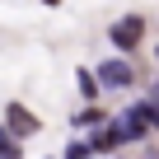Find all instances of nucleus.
<instances>
[{
  "mask_svg": "<svg viewBox=\"0 0 159 159\" xmlns=\"http://www.w3.org/2000/svg\"><path fill=\"white\" fill-rule=\"evenodd\" d=\"M94 80H98V84H108V89H131L136 70H131V61H126V56H112V61H98Z\"/></svg>",
  "mask_w": 159,
  "mask_h": 159,
  "instance_id": "obj_1",
  "label": "nucleus"
},
{
  "mask_svg": "<svg viewBox=\"0 0 159 159\" xmlns=\"http://www.w3.org/2000/svg\"><path fill=\"white\" fill-rule=\"evenodd\" d=\"M108 38H112V47L126 56V52H136V47H140V38H145V24H140L136 14H126V19H117V24L108 28Z\"/></svg>",
  "mask_w": 159,
  "mask_h": 159,
  "instance_id": "obj_2",
  "label": "nucleus"
},
{
  "mask_svg": "<svg viewBox=\"0 0 159 159\" xmlns=\"http://www.w3.org/2000/svg\"><path fill=\"white\" fill-rule=\"evenodd\" d=\"M150 126H154V122H150V98H145V103H136V108H126V117H122V131H126V140H140Z\"/></svg>",
  "mask_w": 159,
  "mask_h": 159,
  "instance_id": "obj_3",
  "label": "nucleus"
},
{
  "mask_svg": "<svg viewBox=\"0 0 159 159\" xmlns=\"http://www.w3.org/2000/svg\"><path fill=\"white\" fill-rule=\"evenodd\" d=\"M117 145H126L122 122H108L103 131H94V136H89V154H108V150H117Z\"/></svg>",
  "mask_w": 159,
  "mask_h": 159,
  "instance_id": "obj_4",
  "label": "nucleus"
},
{
  "mask_svg": "<svg viewBox=\"0 0 159 159\" xmlns=\"http://www.w3.org/2000/svg\"><path fill=\"white\" fill-rule=\"evenodd\" d=\"M5 122H10V136H14V131H24V136H38V131H42V122H38L24 103H10V108H5Z\"/></svg>",
  "mask_w": 159,
  "mask_h": 159,
  "instance_id": "obj_5",
  "label": "nucleus"
},
{
  "mask_svg": "<svg viewBox=\"0 0 159 159\" xmlns=\"http://www.w3.org/2000/svg\"><path fill=\"white\" fill-rule=\"evenodd\" d=\"M75 84H80V94L89 98V108H94V98H98V80H94L89 66H80V70H75Z\"/></svg>",
  "mask_w": 159,
  "mask_h": 159,
  "instance_id": "obj_6",
  "label": "nucleus"
},
{
  "mask_svg": "<svg viewBox=\"0 0 159 159\" xmlns=\"http://www.w3.org/2000/svg\"><path fill=\"white\" fill-rule=\"evenodd\" d=\"M75 122H80V126H98V131H103V112H98V108H80Z\"/></svg>",
  "mask_w": 159,
  "mask_h": 159,
  "instance_id": "obj_7",
  "label": "nucleus"
},
{
  "mask_svg": "<svg viewBox=\"0 0 159 159\" xmlns=\"http://www.w3.org/2000/svg\"><path fill=\"white\" fill-rule=\"evenodd\" d=\"M66 159H89V140H70L66 145Z\"/></svg>",
  "mask_w": 159,
  "mask_h": 159,
  "instance_id": "obj_8",
  "label": "nucleus"
},
{
  "mask_svg": "<svg viewBox=\"0 0 159 159\" xmlns=\"http://www.w3.org/2000/svg\"><path fill=\"white\" fill-rule=\"evenodd\" d=\"M154 61H159V52H154Z\"/></svg>",
  "mask_w": 159,
  "mask_h": 159,
  "instance_id": "obj_9",
  "label": "nucleus"
}]
</instances>
